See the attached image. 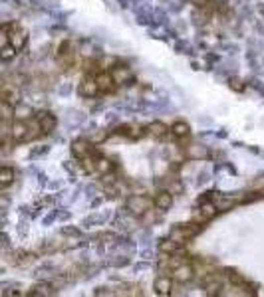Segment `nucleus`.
Here are the masks:
<instances>
[{
	"instance_id": "nucleus-1",
	"label": "nucleus",
	"mask_w": 264,
	"mask_h": 297,
	"mask_svg": "<svg viewBox=\"0 0 264 297\" xmlns=\"http://www.w3.org/2000/svg\"><path fill=\"white\" fill-rule=\"evenodd\" d=\"M14 56H16V50L12 48L10 38H8V24H2L0 26V60L8 62Z\"/></svg>"
},
{
	"instance_id": "nucleus-2",
	"label": "nucleus",
	"mask_w": 264,
	"mask_h": 297,
	"mask_svg": "<svg viewBox=\"0 0 264 297\" xmlns=\"http://www.w3.org/2000/svg\"><path fill=\"white\" fill-rule=\"evenodd\" d=\"M8 38H10V44H12V48L16 50V52L22 50L24 44H26V32L16 22H10L8 24Z\"/></svg>"
},
{
	"instance_id": "nucleus-3",
	"label": "nucleus",
	"mask_w": 264,
	"mask_h": 297,
	"mask_svg": "<svg viewBox=\"0 0 264 297\" xmlns=\"http://www.w3.org/2000/svg\"><path fill=\"white\" fill-rule=\"evenodd\" d=\"M151 206H153V200L147 196H135L129 198V210L133 212V214H137V216H141V214H145L147 210H151Z\"/></svg>"
},
{
	"instance_id": "nucleus-4",
	"label": "nucleus",
	"mask_w": 264,
	"mask_h": 297,
	"mask_svg": "<svg viewBox=\"0 0 264 297\" xmlns=\"http://www.w3.org/2000/svg\"><path fill=\"white\" fill-rule=\"evenodd\" d=\"M80 94L84 98H96V96H100V90H98V84H96V78L94 76L84 78V82L80 84Z\"/></svg>"
},
{
	"instance_id": "nucleus-5",
	"label": "nucleus",
	"mask_w": 264,
	"mask_h": 297,
	"mask_svg": "<svg viewBox=\"0 0 264 297\" xmlns=\"http://www.w3.org/2000/svg\"><path fill=\"white\" fill-rule=\"evenodd\" d=\"M36 121H38L42 133H50V131H54V127H56V117L50 115V113H38Z\"/></svg>"
},
{
	"instance_id": "nucleus-6",
	"label": "nucleus",
	"mask_w": 264,
	"mask_h": 297,
	"mask_svg": "<svg viewBox=\"0 0 264 297\" xmlns=\"http://www.w3.org/2000/svg\"><path fill=\"white\" fill-rule=\"evenodd\" d=\"M14 182V170L10 166H0V188L10 186Z\"/></svg>"
},
{
	"instance_id": "nucleus-7",
	"label": "nucleus",
	"mask_w": 264,
	"mask_h": 297,
	"mask_svg": "<svg viewBox=\"0 0 264 297\" xmlns=\"http://www.w3.org/2000/svg\"><path fill=\"white\" fill-rule=\"evenodd\" d=\"M171 135H175L177 139H185L187 135H189V127L183 123V121H179V123H175L173 127H171V131H169Z\"/></svg>"
},
{
	"instance_id": "nucleus-8",
	"label": "nucleus",
	"mask_w": 264,
	"mask_h": 297,
	"mask_svg": "<svg viewBox=\"0 0 264 297\" xmlns=\"http://www.w3.org/2000/svg\"><path fill=\"white\" fill-rule=\"evenodd\" d=\"M171 288H173V282H171L169 276H163L161 280H157V284H155V290H157L159 294H169Z\"/></svg>"
},
{
	"instance_id": "nucleus-9",
	"label": "nucleus",
	"mask_w": 264,
	"mask_h": 297,
	"mask_svg": "<svg viewBox=\"0 0 264 297\" xmlns=\"http://www.w3.org/2000/svg\"><path fill=\"white\" fill-rule=\"evenodd\" d=\"M153 204L157 206L159 210H165V208H169L171 206V194L169 192H159L155 200H153Z\"/></svg>"
},
{
	"instance_id": "nucleus-10",
	"label": "nucleus",
	"mask_w": 264,
	"mask_h": 297,
	"mask_svg": "<svg viewBox=\"0 0 264 297\" xmlns=\"http://www.w3.org/2000/svg\"><path fill=\"white\" fill-rule=\"evenodd\" d=\"M147 129H149V133H151L153 137H159V139H161V137H165V135H169V129H167L163 123H159V121L157 123H151Z\"/></svg>"
},
{
	"instance_id": "nucleus-11",
	"label": "nucleus",
	"mask_w": 264,
	"mask_h": 297,
	"mask_svg": "<svg viewBox=\"0 0 264 297\" xmlns=\"http://www.w3.org/2000/svg\"><path fill=\"white\" fill-rule=\"evenodd\" d=\"M0 166H2V164H0Z\"/></svg>"
}]
</instances>
